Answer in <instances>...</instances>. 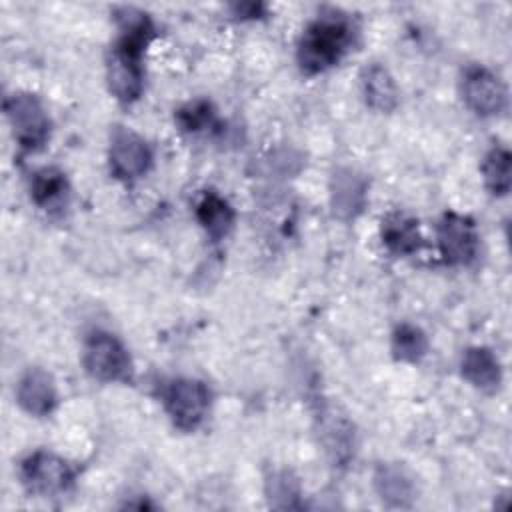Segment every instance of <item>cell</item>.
Wrapping results in <instances>:
<instances>
[{
    "mask_svg": "<svg viewBox=\"0 0 512 512\" xmlns=\"http://www.w3.org/2000/svg\"><path fill=\"white\" fill-rule=\"evenodd\" d=\"M354 42L352 20L340 10L320 12L302 32L298 42V66L304 74H320L342 60Z\"/></svg>",
    "mask_w": 512,
    "mask_h": 512,
    "instance_id": "1",
    "label": "cell"
},
{
    "mask_svg": "<svg viewBox=\"0 0 512 512\" xmlns=\"http://www.w3.org/2000/svg\"><path fill=\"white\" fill-rule=\"evenodd\" d=\"M162 404L178 430L192 432L206 420L212 392L202 380L174 378L162 390Z\"/></svg>",
    "mask_w": 512,
    "mask_h": 512,
    "instance_id": "2",
    "label": "cell"
},
{
    "mask_svg": "<svg viewBox=\"0 0 512 512\" xmlns=\"http://www.w3.org/2000/svg\"><path fill=\"white\" fill-rule=\"evenodd\" d=\"M82 364L100 382H128L132 378V360L126 346L106 330H94L86 336Z\"/></svg>",
    "mask_w": 512,
    "mask_h": 512,
    "instance_id": "3",
    "label": "cell"
},
{
    "mask_svg": "<svg viewBox=\"0 0 512 512\" xmlns=\"http://www.w3.org/2000/svg\"><path fill=\"white\" fill-rule=\"evenodd\" d=\"M76 472L68 460L58 454L36 450L20 464V480L24 488L40 498H52L68 492Z\"/></svg>",
    "mask_w": 512,
    "mask_h": 512,
    "instance_id": "4",
    "label": "cell"
},
{
    "mask_svg": "<svg viewBox=\"0 0 512 512\" xmlns=\"http://www.w3.org/2000/svg\"><path fill=\"white\" fill-rule=\"evenodd\" d=\"M4 114L14 140L24 150H36L50 136V118L42 102L28 92H14L4 100Z\"/></svg>",
    "mask_w": 512,
    "mask_h": 512,
    "instance_id": "5",
    "label": "cell"
},
{
    "mask_svg": "<svg viewBox=\"0 0 512 512\" xmlns=\"http://www.w3.org/2000/svg\"><path fill=\"white\" fill-rule=\"evenodd\" d=\"M110 170L120 180H136L152 166V150L148 142L126 126H114L108 146Z\"/></svg>",
    "mask_w": 512,
    "mask_h": 512,
    "instance_id": "6",
    "label": "cell"
},
{
    "mask_svg": "<svg viewBox=\"0 0 512 512\" xmlns=\"http://www.w3.org/2000/svg\"><path fill=\"white\" fill-rule=\"evenodd\" d=\"M436 240L444 262L468 266L478 254L476 224L458 212H446L436 228Z\"/></svg>",
    "mask_w": 512,
    "mask_h": 512,
    "instance_id": "7",
    "label": "cell"
},
{
    "mask_svg": "<svg viewBox=\"0 0 512 512\" xmlns=\"http://www.w3.org/2000/svg\"><path fill=\"white\" fill-rule=\"evenodd\" d=\"M462 98L478 116H496L506 106L504 82L484 66H468L462 76Z\"/></svg>",
    "mask_w": 512,
    "mask_h": 512,
    "instance_id": "8",
    "label": "cell"
},
{
    "mask_svg": "<svg viewBox=\"0 0 512 512\" xmlns=\"http://www.w3.org/2000/svg\"><path fill=\"white\" fill-rule=\"evenodd\" d=\"M106 82L118 102L132 104L138 100L144 88L142 56L114 44L106 58Z\"/></svg>",
    "mask_w": 512,
    "mask_h": 512,
    "instance_id": "9",
    "label": "cell"
},
{
    "mask_svg": "<svg viewBox=\"0 0 512 512\" xmlns=\"http://www.w3.org/2000/svg\"><path fill=\"white\" fill-rule=\"evenodd\" d=\"M368 200V180L354 168H336L330 178V208L332 214L350 222L362 214Z\"/></svg>",
    "mask_w": 512,
    "mask_h": 512,
    "instance_id": "10",
    "label": "cell"
},
{
    "mask_svg": "<svg viewBox=\"0 0 512 512\" xmlns=\"http://www.w3.org/2000/svg\"><path fill=\"white\" fill-rule=\"evenodd\" d=\"M16 402L30 416H48L58 404L54 378L38 366L28 368L16 384Z\"/></svg>",
    "mask_w": 512,
    "mask_h": 512,
    "instance_id": "11",
    "label": "cell"
},
{
    "mask_svg": "<svg viewBox=\"0 0 512 512\" xmlns=\"http://www.w3.org/2000/svg\"><path fill=\"white\" fill-rule=\"evenodd\" d=\"M460 374L470 386L486 394H494L502 384L500 362L486 346H472L462 354Z\"/></svg>",
    "mask_w": 512,
    "mask_h": 512,
    "instance_id": "12",
    "label": "cell"
},
{
    "mask_svg": "<svg viewBox=\"0 0 512 512\" xmlns=\"http://www.w3.org/2000/svg\"><path fill=\"white\" fill-rule=\"evenodd\" d=\"M380 238L388 252L396 256H410L424 248V238L418 228V220L404 212H390L382 218Z\"/></svg>",
    "mask_w": 512,
    "mask_h": 512,
    "instance_id": "13",
    "label": "cell"
},
{
    "mask_svg": "<svg viewBox=\"0 0 512 512\" xmlns=\"http://www.w3.org/2000/svg\"><path fill=\"white\" fill-rule=\"evenodd\" d=\"M374 488L378 496L388 504L396 508H406L412 504L416 486L408 470L396 462L380 464L374 472Z\"/></svg>",
    "mask_w": 512,
    "mask_h": 512,
    "instance_id": "14",
    "label": "cell"
},
{
    "mask_svg": "<svg viewBox=\"0 0 512 512\" xmlns=\"http://www.w3.org/2000/svg\"><path fill=\"white\" fill-rule=\"evenodd\" d=\"M360 86H362L364 102L372 110L388 114L398 106V86L386 66L382 64L366 66L360 76Z\"/></svg>",
    "mask_w": 512,
    "mask_h": 512,
    "instance_id": "15",
    "label": "cell"
},
{
    "mask_svg": "<svg viewBox=\"0 0 512 512\" xmlns=\"http://www.w3.org/2000/svg\"><path fill=\"white\" fill-rule=\"evenodd\" d=\"M234 208L216 192H206L196 204V220L210 236V240H222L234 226Z\"/></svg>",
    "mask_w": 512,
    "mask_h": 512,
    "instance_id": "16",
    "label": "cell"
},
{
    "mask_svg": "<svg viewBox=\"0 0 512 512\" xmlns=\"http://www.w3.org/2000/svg\"><path fill=\"white\" fill-rule=\"evenodd\" d=\"M30 196L34 204L44 210L60 208L68 196L66 174L54 166H44L36 170L30 182Z\"/></svg>",
    "mask_w": 512,
    "mask_h": 512,
    "instance_id": "17",
    "label": "cell"
},
{
    "mask_svg": "<svg viewBox=\"0 0 512 512\" xmlns=\"http://www.w3.org/2000/svg\"><path fill=\"white\" fill-rule=\"evenodd\" d=\"M482 178L494 196H504L512 186V156L506 148L494 146L482 162Z\"/></svg>",
    "mask_w": 512,
    "mask_h": 512,
    "instance_id": "18",
    "label": "cell"
},
{
    "mask_svg": "<svg viewBox=\"0 0 512 512\" xmlns=\"http://www.w3.org/2000/svg\"><path fill=\"white\" fill-rule=\"evenodd\" d=\"M428 352L426 334L408 322H402L392 332V356L400 362H420Z\"/></svg>",
    "mask_w": 512,
    "mask_h": 512,
    "instance_id": "19",
    "label": "cell"
},
{
    "mask_svg": "<svg viewBox=\"0 0 512 512\" xmlns=\"http://www.w3.org/2000/svg\"><path fill=\"white\" fill-rule=\"evenodd\" d=\"M268 494L272 500V506L276 508H294L298 506V482L292 478L290 472L280 470L274 472L268 480Z\"/></svg>",
    "mask_w": 512,
    "mask_h": 512,
    "instance_id": "20",
    "label": "cell"
},
{
    "mask_svg": "<svg viewBox=\"0 0 512 512\" xmlns=\"http://www.w3.org/2000/svg\"><path fill=\"white\" fill-rule=\"evenodd\" d=\"M212 118H214V112H212L210 102H206V100L190 102L176 112V122L186 132H198V130L210 126Z\"/></svg>",
    "mask_w": 512,
    "mask_h": 512,
    "instance_id": "21",
    "label": "cell"
},
{
    "mask_svg": "<svg viewBox=\"0 0 512 512\" xmlns=\"http://www.w3.org/2000/svg\"><path fill=\"white\" fill-rule=\"evenodd\" d=\"M260 8H262L260 4H242V6H236V12L242 14L244 18H256Z\"/></svg>",
    "mask_w": 512,
    "mask_h": 512,
    "instance_id": "22",
    "label": "cell"
}]
</instances>
